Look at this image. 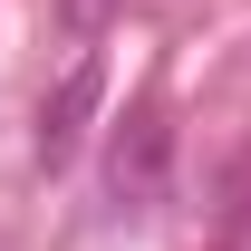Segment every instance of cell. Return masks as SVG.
<instances>
[{"label":"cell","instance_id":"1","mask_svg":"<svg viewBox=\"0 0 251 251\" xmlns=\"http://www.w3.org/2000/svg\"><path fill=\"white\" fill-rule=\"evenodd\" d=\"M164 174H174V126H164V106L145 97V106L106 135V213H116V222L155 213V203H164Z\"/></svg>","mask_w":251,"mask_h":251},{"label":"cell","instance_id":"2","mask_svg":"<svg viewBox=\"0 0 251 251\" xmlns=\"http://www.w3.org/2000/svg\"><path fill=\"white\" fill-rule=\"evenodd\" d=\"M97 97H106V68L97 58H77L58 77V87H49V106H39V164H49V174H58L68 155H77V145H87V126H97Z\"/></svg>","mask_w":251,"mask_h":251},{"label":"cell","instance_id":"3","mask_svg":"<svg viewBox=\"0 0 251 251\" xmlns=\"http://www.w3.org/2000/svg\"><path fill=\"white\" fill-rule=\"evenodd\" d=\"M116 10H126V0H58V29H68V39H97Z\"/></svg>","mask_w":251,"mask_h":251},{"label":"cell","instance_id":"4","mask_svg":"<svg viewBox=\"0 0 251 251\" xmlns=\"http://www.w3.org/2000/svg\"><path fill=\"white\" fill-rule=\"evenodd\" d=\"M0 251H10V222H0Z\"/></svg>","mask_w":251,"mask_h":251}]
</instances>
